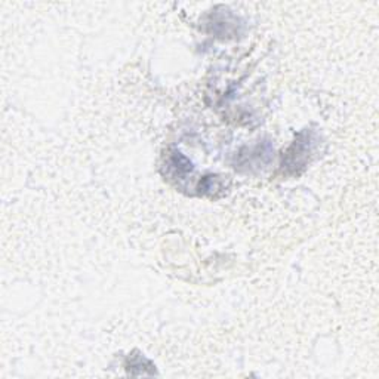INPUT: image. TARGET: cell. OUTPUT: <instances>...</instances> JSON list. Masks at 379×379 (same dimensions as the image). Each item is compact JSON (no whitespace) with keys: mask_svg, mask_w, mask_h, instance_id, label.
<instances>
[{"mask_svg":"<svg viewBox=\"0 0 379 379\" xmlns=\"http://www.w3.org/2000/svg\"><path fill=\"white\" fill-rule=\"evenodd\" d=\"M317 133L313 131H302L297 135L295 141L287 148L283 156L282 167L285 174L295 175L309 163L317 145Z\"/></svg>","mask_w":379,"mask_h":379,"instance_id":"obj_1","label":"cell"},{"mask_svg":"<svg viewBox=\"0 0 379 379\" xmlns=\"http://www.w3.org/2000/svg\"><path fill=\"white\" fill-rule=\"evenodd\" d=\"M273 148L268 143H260L252 148H243L237 154L236 169L240 170H253V169H263L271 159Z\"/></svg>","mask_w":379,"mask_h":379,"instance_id":"obj_2","label":"cell"},{"mask_svg":"<svg viewBox=\"0 0 379 379\" xmlns=\"http://www.w3.org/2000/svg\"><path fill=\"white\" fill-rule=\"evenodd\" d=\"M167 170L174 178L182 180L188 174H192L193 165L185 156H182L180 151H175L172 153L167 159Z\"/></svg>","mask_w":379,"mask_h":379,"instance_id":"obj_3","label":"cell"},{"mask_svg":"<svg viewBox=\"0 0 379 379\" xmlns=\"http://www.w3.org/2000/svg\"><path fill=\"white\" fill-rule=\"evenodd\" d=\"M227 188L226 182H224V180L218 175H208V177H203L200 181H199V185H197V192L200 196H218V193L224 192V190Z\"/></svg>","mask_w":379,"mask_h":379,"instance_id":"obj_4","label":"cell"}]
</instances>
